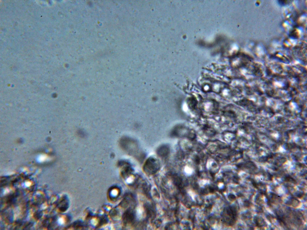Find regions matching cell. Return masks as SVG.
<instances>
[{"instance_id":"6da1fadb","label":"cell","mask_w":307,"mask_h":230,"mask_svg":"<svg viewBox=\"0 0 307 230\" xmlns=\"http://www.w3.org/2000/svg\"><path fill=\"white\" fill-rule=\"evenodd\" d=\"M159 168V162L154 158H148L144 167V170L148 173H152L156 172Z\"/></svg>"},{"instance_id":"7a4b0ae2","label":"cell","mask_w":307,"mask_h":230,"mask_svg":"<svg viewBox=\"0 0 307 230\" xmlns=\"http://www.w3.org/2000/svg\"><path fill=\"white\" fill-rule=\"evenodd\" d=\"M169 151V147L167 145H163L160 146L158 149L157 153L159 156L164 157L168 155Z\"/></svg>"},{"instance_id":"3957f363","label":"cell","mask_w":307,"mask_h":230,"mask_svg":"<svg viewBox=\"0 0 307 230\" xmlns=\"http://www.w3.org/2000/svg\"><path fill=\"white\" fill-rule=\"evenodd\" d=\"M30 184H31V183L29 182H26L25 184L26 186H29L30 185Z\"/></svg>"}]
</instances>
